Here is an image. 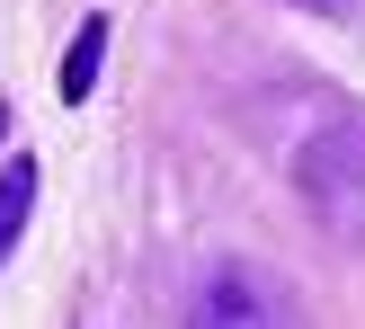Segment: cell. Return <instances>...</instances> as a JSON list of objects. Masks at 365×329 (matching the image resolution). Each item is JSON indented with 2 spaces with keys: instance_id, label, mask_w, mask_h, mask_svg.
Returning a JSON list of instances; mask_svg holds the SVG:
<instances>
[{
  "instance_id": "6da1fadb",
  "label": "cell",
  "mask_w": 365,
  "mask_h": 329,
  "mask_svg": "<svg viewBox=\"0 0 365 329\" xmlns=\"http://www.w3.org/2000/svg\"><path fill=\"white\" fill-rule=\"evenodd\" d=\"M294 187L312 205V223L330 241L365 249V116H330L312 142L294 152Z\"/></svg>"
},
{
  "instance_id": "7a4b0ae2",
  "label": "cell",
  "mask_w": 365,
  "mask_h": 329,
  "mask_svg": "<svg viewBox=\"0 0 365 329\" xmlns=\"http://www.w3.org/2000/svg\"><path fill=\"white\" fill-rule=\"evenodd\" d=\"M187 329H303L294 320V294H285L267 267L250 258H214L187 294Z\"/></svg>"
},
{
  "instance_id": "3957f363",
  "label": "cell",
  "mask_w": 365,
  "mask_h": 329,
  "mask_svg": "<svg viewBox=\"0 0 365 329\" xmlns=\"http://www.w3.org/2000/svg\"><path fill=\"white\" fill-rule=\"evenodd\" d=\"M98 63H107V18H81V36H71V53H63V98L71 107L98 89Z\"/></svg>"
},
{
  "instance_id": "277c9868",
  "label": "cell",
  "mask_w": 365,
  "mask_h": 329,
  "mask_svg": "<svg viewBox=\"0 0 365 329\" xmlns=\"http://www.w3.org/2000/svg\"><path fill=\"white\" fill-rule=\"evenodd\" d=\"M27 205H36V169H27V160H9V169H0V258L18 249V223H27Z\"/></svg>"
}]
</instances>
